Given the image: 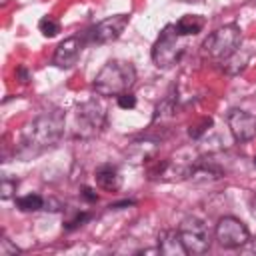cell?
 I'll return each mask as SVG.
<instances>
[{"label":"cell","mask_w":256,"mask_h":256,"mask_svg":"<svg viewBox=\"0 0 256 256\" xmlns=\"http://www.w3.org/2000/svg\"><path fill=\"white\" fill-rule=\"evenodd\" d=\"M16 188H18V180L16 178H10V176H4L2 182H0V196H2V200L12 198V194L16 192Z\"/></svg>","instance_id":"cell-18"},{"label":"cell","mask_w":256,"mask_h":256,"mask_svg":"<svg viewBox=\"0 0 256 256\" xmlns=\"http://www.w3.org/2000/svg\"><path fill=\"white\" fill-rule=\"evenodd\" d=\"M174 26H176V30H178V34L182 38L184 36H194V34L202 32V28L206 26V18L200 16V14H186Z\"/></svg>","instance_id":"cell-14"},{"label":"cell","mask_w":256,"mask_h":256,"mask_svg":"<svg viewBox=\"0 0 256 256\" xmlns=\"http://www.w3.org/2000/svg\"><path fill=\"white\" fill-rule=\"evenodd\" d=\"M80 196H82L86 202H96V200H98V194H96L92 188H88V186H84V188L80 190Z\"/></svg>","instance_id":"cell-22"},{"label":"cell","mask_w":256,"mask_h":256,"mask_svg":"<svg viewBox=\"0 0 256 256\" xmlns=\"http://www.w3.org/2000/svg\"><path fill=\"white\" fill-rule=\"evenodd\" d=\"M254 164H256V158H254Z\"/></svg>","instance_id":"cell-24"},{"label":"cell","mask_w":256,"mask_h":256,"mask_svg":"<svg viewBox=\"0 0 256 256\" xmlns=\"http://www.w3.org/2000/svg\"><path fill=\"white\" fill-rule=\"evenodd\" d=\"M116 102H118V106H120L122 110H132V108H136V96H134L132 92H124V94L116 96Z\"/></svg>","instance_id":"cell-19"},{"label":"cell","mask_w":256,"mask_h":256,"mask_svg":"<svg viewBox=\"0 0 256 256\" xmlns=\"http://www.w3.org/2000/svg\"><path fill=\"white\" fill-rule=\"evenodd\" d=\"M174 108H176V96L174 92H168L164 100H160L154 108V116H152V126H166L168 120L174 116ZM150 126V128H152Z\"/></svg>","instance_id":"cell-13"},{"label":"cell","mask_w":256,"mask_h":256,"mask_svg":"<svg viewBox=\"0 0 256 256\" xmlns=\"http://www.w3.org/2000/svg\"><path fill=\"white\" fill-rule=\"evenodd\" d=\"M228 128L236 142H240V144L250 142L256 136V116L248 114L246 110L234 108L228 114Z\"/></svg>","instance_id":"cell-9"},{"label":"cell","mask_w":256,"mask_h":256,"mask_svg":"<svg viewBox=\"0 0 256 256\" xmlns=\"http://www.w3.org/2000/svg\"><path fill=\"white\" fill-rule=\"evenodd\" d=\"M178 232L186 248V254H204L210 250L212 240H210V230L204 220L196 216H188L180 222Z\"/></svg>","instance_id":"cell-6"},{"label":"cell","mask_w":256,"mask_h":256,"mask_svg":"<svg viewBox=\"0 0 256 256\" xmlns=\"http://www.w3.org/2000/svg\"><path fill=\"white\" fill-rule=\"evenodd\" d=\"M88 220H90V212H78L72 220H68V222H66V230H76V228L84 226Z\"/></svg>","instance_id":"cell-20"},{"label":"cell","mask_w":256,"mask_h":256,"mask_svg":"<svg viewBox=\"0 0 256 256\" xmlns=\"http://www.w3.org/2000/svg\"><path fill=\"white\" fill-rule=\"evenodd\" d=\"M180 34L176 30L174 24H168L162 28L160 36L156 38L154 46H152V62L158 68H170L178 62L182 48H180Z\"/></svg>","instance_id":"cell-5"},{"label":"cell","mask_w":256,"mask_h":256,"mask_svg":"<svg viewBox=\"0 0 256 256\" xmlns=\"http://www.w3.org/2000/svg\"><path fill=\"white\" fill-rule=\"evenodd\" d=\"M214 236L224 248H240L250 242V230L236 216H222L214 228Z\"/></svg>","instance_id":"cell-7"},{"label":"cell","mask_w":256,"mask_h":256,"mask_svg":"<svg viewBox=\"0 0 256 256\" xmlns=\"http://www.w3.org/2000/svg\"><path fill=\"white\" fill-rule=\"evenodd\" d=\"M134 82H136V68L132 62L110 60L96 74L92 88L98 96L108 98V96H120L124 92H130Z\"/></svg>","instance_id":"cell-2"},{"label":"cell","mask_w":256,"mask_h":256,"mask_svg":"<svg viewBox=\"0 0 256 256\" xmlns=\"http://www.w3.org/2000/svg\"><path fill=\"white\" fill-rule=\"evenodd\" d=\"M94 180L106 192H118L122 188V182H124L120 170L112 164H100L94 172Z\"/></svg>","instance_id":"cell-11"},{"label":"cell","mask_w":256,"mask_h":256,"mask_svg":"<svg viewBox=\"0 0 256 256\" xmlns=\"http://www.w3.org/2000/svg\"><path fill=\"white\" fill-rule=\"evenodd\" d=\"M20 250L6 238V236H2V240H0V254L2 256H10V254H18Z\"/></svg>","instance_id":"cell-21"},{"label":"cell","mask_w":256,"mask_h":256,"mask_svg":"<svg viewBox=\"0 0 256 256\" xmlns=\"http://www.w3.org/2000/svg\"><path fill=\"white\" fill-rule=\"evenodd\" d=\"M82 48H84V38H80V36H68V38H64L56 46L52 64L56 68H72L78 62V56H80Z\"/></svg>","instance_id":"cell-10"},{"label":"cell","mask_w":256,"mask_h":256,"mask_svg":"<svg viewBox=\"0 0 256 256\" xmlns=\"http://www.w3.org/2000/svg\"><path fill=\"white\" fill-rule=\"evenodd\" d=\"M130 22V14H114V16H108L104 20H100L98 24H94L88 32V38L96 44H108V42H114L122 36V32L126 30Z\"/></svg>","instance_id":"cell-8"},{"label":"cell","mask_w":256,"mask_h":256,"mask_svg":"<svg viewBox=\"0 0 256 256\" xmlns=\"http://www.w3.org/2000/svg\"><path fill=\"white\" fill-rule=\"evenodd\" d=\"M242 32L236 24H226L214 32H210L202 42V54L212 60H226L234 52L240 50Z\"/></svg>","instance_id":"cell-3"},{"label":"cell","mask_w":256,"mask_h":256,"mask_svg":"<svg viewBox=\"0 0 256 256\" xmlns=\"http://www.w3.org/2000/svg\"><path fill=\"white\" fill-rule=\"evenodd\" d=\"M106 124V108L100 100L92 98L74 108V136L94 138Z\"/></svg>","instance_id":"cell-4"},{"label":"cell","mask_w":256,"mask_h":256,"mask_svg":"<svg viewBox=\"0 0 256 256\" xmlns=\"http://www.w3.org/2000/svg\"><path fill=\"white\" fill-rule=\"evenodd\" d=\"M38 30L46 36V38H52L60 32V22L54 18V16H42L40 22H38Z\"/></svg>","instance_id":"cell-16"},{"label":"cell","mask_w":256,"mask_h":256,"mask_svg":"<svg viewBox=\"0 0 256 256\" xmlns=\"http://www.w3.org/2000/svg\"><path fill=\"white\" fill-rule=\"evenodd\" d=\"M16 76H18V78H20V82H24V84H26V82H30V72H28L24 66H20V68L16 70Z\"/></svg>","instance_id":"cell-23"},{"label":"cell","mask_w":256,"mask_h":256,"mask_svg":"<svg viewBox=\"0 0 256 256\" xmlns=\"http://www.w3.org/2000/svg\"><path fill=\"white\" fill-rule=\"evenodd\" d=\"M66 128V114L60 108L46 110L40 116H36L24 130L18 156L20 158H32L40 152L52 148L64 134Z\"/></svg>","instance_id":"cell-1"},{"label":"cell","mask_w":256,"mask_h":256,"mask_svg":"<svg viewBox=\"0 0 256 256\" xmlns=\"http://www.w3.org/2000/svg\"><path fill=\"white\" fill-rule=\"evenodd\" d=\"M44 204L46 202H44V198L40 194H26V196L16 198V206L22 212H38V210L44 208Z\"/></svg>","instance_id":"cell-15"},{"label":"cell","mask_w":256,"mask_h":256,"mask_svg":"<svg viewBox=\"0 0 256 256\" xmlns=\"http://www.w3.org/2000/svg\"><path fill=\"white\" fill-rule=\"evenodd\" d=\"M210 126H212V118H200L198 122H194V124L188 126V136L196 140V138H200Z\"/></svg>","instance_id":"cell-17"},{"label":"cell","mask_w":256,"mask_h":256,"mask_svg":"<svg viewBox=\"0 0 256 256\" xmlns=\"http://www.w3.org/2000/svg\"><path fill=\"white\" fill-rule=\"evenodd\" d=\"M158 252L164 254V256H184L186 254V248L182 244L180 232L178 230H172V228L162 230L158 234Z\"/></svg>","instance_id":"cell-12"}]
</instances>
